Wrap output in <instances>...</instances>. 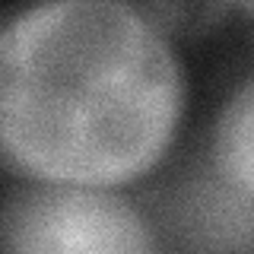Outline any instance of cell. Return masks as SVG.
<instances>
[{"instance_id": "obj_4", "label": "cell", "mask_w": 254, "mask_h": 254, "mask_svg": "<svg viewBox=\"0 0 254 254\" xmlns=\"http://www.w3.org/2000/svg\"><path fill=\"white\" fill-rule=\"evenodd\" d=\"M149 22L159 26H172V29H185V26H206V19L219 16V6H203V3H153V6H137Z\"/></svg>"}, {"instance_id": "obj_2", "label": "cell", "mask_w": 254, "mask_h": 254, "mask_svg": "<svg viewBox=\"0 0 254 254\" xmlns=\"http://www.w3.org/2000/svg\"><path fill=\"white\" fill-rule=\"evenodd\" d=\"M0 254H156V245L127 200L48 181L0 203Z\"/></svg>"}, {"instance_id": "obj_5", "label": "cell", "mask_w": 254, "mask_h": 254, "mask_svg": "<svg viewBox=\"0 0 254 254\" xmlns=\"http://www.w3.org/2000/svg\"><path fill=\"white\" fill-rule=\"evenodd\" d=\"M245 10H248V13H254V3H245Z\"/></svg>"}, {"instance_id": "obj_3", "label": "cell", "mask_w": 254, "mask_h": 254, "mask_svg": "<svg viewBox=\"0 0 254 254\" xmlns=\"http://www.w3.org/2000/svg\"><path fill=\"white\" fill-rule=\"evenodd\" d=\"M216 165L229 181L254 197V79L238 89L216 124Z\"/></svg>"}, {"instance_id": "obj_1", "label": "cell", "mask_w": 254, "mask_h": 254, "mask_svg": "<svg viewBox=\"0 0 254 254\" xmlns=\"http://www.w3.org/2000/svg\"><path fill=\"white\" fill-rule=\"evenodd\" d=\"M181 111V70L137 6L42 3L0 32V156L58 185L146 172Z\"/></svg>"}]
</instances>
